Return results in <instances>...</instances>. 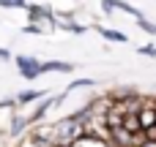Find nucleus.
<instances>
[{"mask_svg": "<svg viewBox=\"0 0 156 147\" xmlns=\"http://www.w3.org/2000/svg\"><path fill=\"white\" fill-rule=\"evenodd\" d=\"M16 65H19V74L25 76V79H38L44 71H41V60H36V57H27V55H19L16 57Z\"/></svg>", "mask_w": 156, "mask_h": 147, "instance_id": "obj_1", "label": "nucleus"}, {"mask_svg": "<svg viewBox=\"0 0 156 147\" xmlns=\"http://www.w3.org/2000/svg\"><path fill=\"white\" fill-rule=\"evenodd\" d=\"M90 85H93V79H88V76H85V79H74V82L69 85V90H77V87H90ZM69 90H66V93H69Z\"/></svg>", "mask_w": 156, "mask_h": 147, "instance_id": "obj_7", "label": "nucleus"}, {"mask_svg": "<svg viewBox=\"0 0 156 147\" xmlns=\"http://www.w3.org/2000/svg\"><path fill=\"white\" fill-rule=\"evenodd\" d=\"M22 33H30V35H41V33H44V27H41V25H33V22H30V25H22Z\"/></svg>", "mask_w": 156, "mask_h": 147, "instance_id": "obj_6", "label": "nucleus"}, {"mask_svg": "<svg viewBox=\"0 0 156 147\" xmlns=\"http://www.w3.org/2000/svg\"><path fill=\"white\" fill-rule=\"evenodd\" d=\"M11 3H14V8H25V11H27V5H30L27 0H11Z\"/></svg>", "mask_w": 156, "mask_h": 147, "instance_id": "obj_11", "label": "nucleus"}, {"mask_svg": "<svg viewBox=\"0 0 156 147\" xmlns=\"http://www.w3.org/2000/svg\"><path fill=\"white\" fill-rule=\"evenodd\" d=\"M99 33H101L107 41H118V44H126V41H129L123 33H118V30H110V27H99Z\"/></svg>", "mask_w": 156, "mask_h": 147, "instance_id": "obj_4", "label": "nucleus"}, {"mask_svg": "<svg viewBox=\"0 0 156 147\" xmlns=\"http://www.w3.org/2000/svg\"><path fill=\"white\" fill-rule=\"evenodd\" d=\"M140 27H143L145 33H151V35H156V25H154V22H148V19H140Z\"/></svg>", "mask_w": 156, "mask_h": 147, "instance_id": "obj_9", "label": "nucleus"}, {"mask_svg": "<svg viewBox=\"0 0 156 147\" xmlns=\"http://www.w3.org/2000/svg\"><path fill=\"white\" fill-rule=\"evenodd\" d=\"M115 3H118V0H101V8L110 14V11H115Z\"/></svg>", "mask_w": 156, "mask_h": 147, "instance_id": "obj_10", "label": "nucleus"}, {"mask_svg": "<svg viewBox=\"0 0 156 147\" xmlns=\"http://www.w3.org/2000/svg\"><path fill=\"white\" fill-rule=\"evenodd\" d=\"M71 147H110L107 142H99V139H90V136H85V139H80L77 145H71Z\"/></svg>", "mask_w": 156, "mask_h": 147, "instance_id": "obj_5", "label": "nucleus"}, {"mask_svg": "<svg viewBox=\"0 0 156 147\" xmlns=\"http://www.w3.org/2000/svg\"><path fill=\"white\" fill-rule=\"evenodd\" d=\"M11 55H8V49H0V60H8Z\"/></svg>", "mask_w": 156, "mask_h": 147, "instance_id": "obj_13", "label": "nucleus"}, {"mask_svg": "<svg viewBox=\"0 0 156 147\" xmlns=\"http://www.w3.org/2000/svg\"><path fill=\"white\" fill-rule=\"evenodd\" d=\"M0 8H14V3L11 0H0Z\"/></svg>", "mask_w": 156, "mask_h": 147, "instance_id": "obj_12", "label": "nucleus"}, {"mask_svg": "<svg viewBox=\"0 0 156 147\" xmlns=\"http://www.w3.org/2000/svg\"><path fill=\"white\" fill-rule=\"evenodd\" d=\"M140 147H156V142H151V139H145V142H143Z\"/></svg>", "mask_w": 156, "mask_h": 147, "instance_id": "obj_14", "label": "nucleus"}, {"mask_svg": "<svg viewBox=\"0 0 156 147\" xmlns=\"http://www.w3.org/2000/svg\"><path fill=\"white\" fill-rule=\"evenodd\" d=\"M137 52H140V55H145V57H156V46H154V44H145V46H137Z\"/></svg>", "mask_w": 156, "mask_h": 147, "instance_id": "obj_8", "label": "nucleus"}, {"mask_svg": "<svg viewBox=\"0 0 156 147\" xmlns=\"http://www.w3.org/2000/svg\"><path fill=\"white\" fill-rule=\"evenodd\" d=\"M38 98H44V90H27V93H19L16 95V104L19 106H27V104H33Z\"/></svg>", "mask_w": 156, "mask_h": 147, "instance_id": "obj_3", "label": "nucleus"}, {"mask_svg": "<svg viewBox=\"0 0 156 147\" xmlns=\"http://www.w3.org/2000/svg\"><path fill=\"white\" fill-rule=\"evenodd\" d=\"M41 71H44V74H49V71L71 74V71H74V65H71V63H63V60H44V63H41Z\"/></svg>", "mask_w": 156, "mask_h": 147, "instance_id": "obj_2", "label": "nucleus"}]
</instances>
